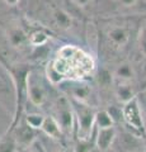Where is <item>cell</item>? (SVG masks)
Here are the masks:
<instances>
[{
    "mask_svg": "<svg viewBox=\"0 0 146 152\" xmlns=\"http://www.w3.org/2000/svg\"><path fill=\"white\" fill-rule=\"evenodd\" d=\"M95 64L90 55L76 46L66 45L57 51L54 61L47 67V77L52 84H61L65 80L79 81L90 75Z\"/></svg>",
    "mask_w": 146,
    "mask_h": 152,
    "instance_id": "obj_1",
    "label": "cell"
},
{
    "mask_svg": "<svg viewBox=\"0 0 146 152\" xmlns=\"http://www.w3.org/2000/svg\"><path fill=\"white\" fill-rule=\"evenodd\" d=\"M71 104L74 118L78 122V138L79 140H90L93 127H94V118H95V110L92 105L80 103L73 99H69Z\"/></svg>",
    "mask_w": 146,
    "mask_h": 152,
    "instance_id": "obj_2",
    "label": "cell"
},
{
    "mask_svg": "<svg viewBox=\"0 0 146 152\" xmlns=\"http://www.w3.org/2000/svg\"><path fill=\"white\" fill-rule=\"evenodd\" d=\"M122 119L132 129L139 132L144 131L145 126H144L142 109L140 107V100L137 96L132 98L130 102L123 104V107H122Z\"/></svg>",
    "mask_w": 146,
    "mask_h": 152,
    "instance_id": "obj_3",
    "label": "cell"
},
{
    "mask_svg": "<svg viewBox=\"0 0 146 152\" xmlns=\"http://www.w3.org/2000/svg\"><path fill=\"white\" fill-rule=\"evenodd\" d=\"M60 124L62 133H70L74 124V112L70 100L66 96H61L55 104V114L52 115Z\"/></svg>",
    "mask_w": 146,
    "mask_h": 152,
    "instance_id": "obj_4",
    "label": "cell"
},
{
    "mask_svg": "<svg viewBox=\"0 0 146 152\" xmlns=\"http://www.w3.org/2000/svg\"><path fill=\"white\" fill-rule=\"evenodd\" d=\"M106 38L109 47H112L116 51H121L130 43L131 31L127 26L113 24L107 29Z\"/></svg>",
    "mask_w": 146,
    "mask_h": 152,
    "instance_id": "obj_5",
    "label": "cell"
},
{
    "mask_svg": "<svg viewBox=\"0 0 146 152\" xmlns=\"http://www.w3.org/2000/svg\"><path fill=\"white\" fill-rule=\"evenodd\" d=\"M27 98L36 107H42L47 100V93L43 84L33 72L27 75Z\"/></svg>",
    "mask_w": 146,
    "mask_h": 152,
    "instance_id": "obj_6",
    "label": "cell"
},
{
    "mask_svg": "<svg viewBox=\"0 0 146 152\" xmlns=\"http://www.w3.org/2000/svg\"><path fill=\"white\" fill-rule=\"evenodd\" d=\"M13 136H14V138H15L17 146H18V148H19V151L23 150V148H26V147H28V146H31L36 141V132H34V129L33 128H31L26 122L23 123V124L18 126L15 129H14Z\"/></svg>",
    "mask_w": 146,
    "mask_h": 152,
    "instance_id": "obj_7",
    "label": "cell"
},
{
    "mask_svg": "<svg viewBox=\"0 0 146 152\" xmlns=\"http://www.w3.org/2000/svg\"><path fill=\"white\" fill-rule=\"evenodd\" d=\"M7 38H8V43L13 48L23 50L27 46H29V36L19 26H12L9 28L7 31Z\"/></svg>",
    "mask_w": 146,
    "mask_h": 152,
    "instance_id": "obj_8",
    "label": "cell"
},
{
    "mask_svg": "<svg viewBox=\"0 0 146 152\" xmlns=\"http://www.w3.org/2000/svg\"><path fill=\"white\" fill-rule=\"evenodd\" d=\"M117 131L114 127L111 128H103V129H98L97 137H95V146L97 148L106 152L108 150H111V147L113 146V142L116 140Z\"/></svg>",
    "mask_w": 146,
    "mask_h": 152,
    "instance_id": "obj_9",
    "label": "cell"
},
{
    "mask_svg": "<svg viewBox=\"0 0 146 152\" xmlns=\"http://www.w3.org/2000/svg\"><path fill=\"white\" fill-rule=\"evenodd\" d=\"M135 77V67L128 61H123L116 66L113 71V83H132Z\"/></svg>",
    "mask_w": 146,
    "mask_h": 152,
    "instance_id": "obj_10",
    "label": "cell"
},
{
    "mask_svg": "<svg viewBox=\"0 0 146 152\" xmlns=\"http://www.w3.org/2000/svg\"><path fill=\"white\" fill-rule=\"evenodd\" d=\"M113 143H118L121 146V152H137L141 147L140 140L131 133H122L121 138L116 134V140Z\"/></svg>",
    "mask_w": 146,
    "mask_h": 152,
    "instance_id": "obj_11",
    "label": "cell"
},
{
    "mask_svg": "<svg viewBox=\"0 0 146 152\" xmlns=\"http://www.w3.org/2000/svg\"><path fill=\"white\" fill-rule=\"evenodd\" d=\"M70 99L76 100L80 103L88 104L90 105V100H92V89L88 86L87 84H75L74 86L70 88Z\"/></svg>",
    "mask_w": 146,
    "mask_h": 152,
    "instance_id": "obj_12",
    "label": "cell"
},
{
    "mask_svg": "<svg viewBox=\"0 0 146 152\" xmlns=\"http://www.w3.org/2000/svg\"><path fill=\"white\" fill-rule=\"evenodd\" d=\"M41 131L43 132L47 137H50V138H52V140H60L61 137H62V129H61L57 121H56L52 115L45 117Z\"/></svg>",
    "mask_w": 146,
    "mask_h": 152,
    "instance_id": "obj_13",
    "label": "cell"
},
{
    "mask_svg": "<svg viewBox=\"0 0 146 152\" xmlns=\"http://www.w3.org/2000/svg\"><path fill=\"white\" fill-rule=\"evenodd\" d=\"M114 94L117 99L123 104L136 96L132 83H114Z\"/></svg>",
    "mask_w": 146,
    "mask_h": 152,
    "instance_id": "obj_14",
    "label": "cell"
},
{
    "mask_svg": "<svg viewBox=\"0 0 146 152\" xmlns=\"http://www.w3.org/2000/svg\"><path fill=\"white\" fill-rule=\"evenodd\" d=\"M54 22L60 29H69L73 24V19L70 17V14L66 13L62 9H55L52 13Z\"/></svg>",
    "mask_w": 146,
    "mask_h": 152,
    "instance_id": "obj_15",
    "label": "cell"
},
{
    "mask_svg": "<svg viewBox=\"0 0 146 152\" xmlns=\"http://www.w3.org/2000/svg\"><path fill=\"white\" fill-rule=\"evenodd\" d=\"M94 123L98 127V129H103V128H111L114 127V122L111 118L109 113L107 112V109L95 112V118H94Z\"/></svg>",
    "mask_w": 146,
    "mask_h": 152,
    "instance_id": "obj_16",
    "label": "cell"
},
{
    "mask_svg": "<svg viewBox=\"0 0 146 152\" xmlns=\"http://www.w3.org/2000/svg\"><path fill=\"white\" fill-rule=\"evenodd\" d=\"M18 151H19V148L17 146L13 133H9L8 136L3 137L1 141H0V152H18Z\"/></svg>",
    "mask_w": 146,
    "mask_h": 152,
    "instance_id": "obj_17",
    "label": "cell"
},
{
    "mask_svg": "<svg viewBox=\"0 0 146 152\" xmlns=\"http://www.w3.org/2000/svg\"><path fill=\"white\" fill-rule=\"evenodd\" d=\"M48 41V36L43 31H36L32 34H29V45L34 47H40L47 43Z\"/></svg>",
    "mask_w": 146,
    "mask_h": 152,
    "instance_id": "obj_18",
    "label": "cell"
},
{
    "mask_svg": "<svg viewBox=\"0 0 146 152\" xmlns=\"http://www.w3.org/2000/svg\"><path fill=\"white\" fill-rule=\"evenodd\" d=\"M43 121H45V117L42 114H38V113H32V114H28L26 117L24 122L27 123L28 126L33 129H41L42 124H43Z\"/></svg>",
    "mask_w": 146,
    "mask_h": 152,
    "instance_id": "obj_19",
    "label": "cell"
},
{
    "mask_svg": "<svg viewBox=\"0 0 146 152\" xmlns=\"http://www.w3.org/2000/svg\"><path fill=\"white\" fill-rule=\"evenodd\" d=\"M92 148L90 140H78L74 152H92Z\"/></svg>",
    "mask_w": 146,
    "mask_h": 152,
    "instance_id": "obj_20",
    "label": "cell"
},
{
    "mask_svg": "<svg viewBox=\"0 0 146 152\" xmlns=\"http://www.w3.org/2000/svg\"><path fill=\"white\" fill-rule=\"evenodd\" d=\"M139 48L140 52L146 57V28L140 31L139 34Z\"/></svg>",
    "mask_w": 146,
    "mask_h": 152,
    "instance_id": "obj_21",
    "label": "cell"
},
{
    "mask_svg": "<svg viewBox=\"0 0 146 152\" xmlns=\"http://www.w3.org/2000/svg\"><path fill=\"white\" fill-rule=\"evenodd\" d=\"M107 112L109 113V115L111 118L113 119V122H120L122 119V109L120 108H117V107H111V108H108L107 109Z\"/></svg>",
    "mask_w": 146,
    "mask_h": 152,
    "instance_id": "obj_22",
    "label": "cell"
},
{
    "mask_svg": "<svg viewBox=\"0 0 146 152\" xmlns=\"http://www.w3.org/2000/svg\"><path fill=\"white\" fill-rule=\"evenodd\" d=\"M19 152H43V150L41 148V146L38 147V142L34 141L31 146H28V147H26V148L21 150Z\"/></svg>",
    "mask_w": 146,
    "mask_h": 152,
    "instance_id": "obj_23",
    "label": "cell"
},
{
    "mask_svg": "<svg viewBox=\"0 0 146 152\" xmlns=\"http://www.w3.org/2000/svg\"><path fill=\"white\" fill-rule=\"evenodd\" d=\"M117 3H120L122 7H126V8H132L136 7L137 4L141 1V0H116Z\"/></svg>",
    "mask_w": 146,
    "mask_h": 152,
    "instance_id": "obj_24",
    "label": "cell"
},
{
    "mask_svg": "<svg viewBox=\"0 0 146 152\" xmlns=\"http://www.w3.org/2000/svg\"><path fill=\"white\" fill-rule=\"evenodd\" d=\"M71 4H74L75 7H79V8H84V7H87L89 5L93 0H69Z\"/></svg>",
    "mask_w": 146,
    "mask_h": 152,
    "instance_id": "obj_25",
    "label": "cell"
},
{
    "mask_svg": "<svg viewBox=\"0 0 146 152\" xmlns=\"http://www.w3.org/2000/svg\"><path fill=\"white\" fill-rule=\"evenodd\" d=\"M4 1H5V3L8 4V5H12V7H14V5H17L19 0H4Z\"/></svg>",
    "mask_w": 146,
    "mask_h": 152,
    "instance_id": "obj_26",
    "label": "cell"
},
{
    "mask_svg": "<svg viewBox=\"0 0 146 152\" xmlns=\"http://www.w3.org/2000/svg\"><path fill=\"white\" fill-rule=\"evenodd\" d=\"M144 112H145V114H142V117L145 115V118H146V104H145V110H144Z\"/></svg>",
    "mask_w": 146,
    "mask_h": 152,
    "instance_id": "obj_27",
    "label": "cell"
},
{
    "mask_svg": "<svg viewBox=\"0 0 146 152\" xmlns=\"http://www.w3.org/2000/svg\"><path fill=\"white\" fill-rule=\"evenodd\" d=\"M52 152H62V151H61L60 148H57V150H55V151H52Z\"/></svg>",
    "mask_w": 146,
    "mask_h": 152,
    "instance_id": "obj_28",
    "label": "cell"
}]
</instances>
